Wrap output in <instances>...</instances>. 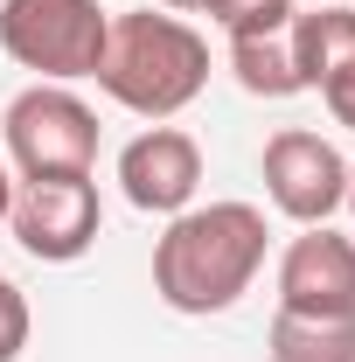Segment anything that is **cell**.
<instances>
[{
	"label": "cell",
	"mask_w": 355,
	"mask_h": 362,
	"mask_svg": "<svg viewBox=\"0 0 355 362\" xmlns=\"http://www.w3.org/2000/svg\"><path fill=\"white\" fill-rule=\"evenodd\" d=\"M0 146H7L21 181L91 175V160H98V112L70 84H28L0 112Z\"/></svg>",
	"instance_id": "cell-3"
},
{
	"label": "cell",
	"mask_w": 355,
	"mask_h": 362,
	"mask_svg": "<svg viewBox=\"0 0 355 362\" xmlns=\"http://www.w3.org/2000/svg\"><path fill=\"white\" fill-rule=\"evenodd\" d=\"M28 300H21V286L14 279H0V362H21V349H28Z\"/></svg>",
	"instance_id": "cell-13"
},
{
	"label": "cell",
	"mask_w": 355,
	"mask_h": 362,
	"mask_svg": "<svg viewBox=\"0 0 355 362\" xmlns=\"http://www.w3.org/2000/svg\"><path fill=\"white\" fill-rule=\"evenodd\" d=\"M98 90L112 105H126L139 119H175L181 105H195L209 84V42L175 21V14H112L105 28V56H98Z\"/></svg>",
	"instance_id": "cell-2"
},
{
	"label": "cell",
	"mask_w": 355,
	"mask_h": 362,
	"mask_svg": "<svg viewBox=\"0 0 355 362\" xmlns=\"http://www.w3.org/2000/svg\"><path fill=\"white\" fill-rule=\"evenodd\" d=\"M293 77L300 90H327L342 70H355V7H307L286 21Z\"/></svg>",
	"instance_id": "cell-9"
},
{
	"label": "cell",
	"mask_w": 355,
	"mask_h": 362,
	"mask_svg": "<svg viewBox=\"0 0 355 362\" xmlns=\"http://www.w3.org/2000/svg\"><path fill=\"white\" fill-rule=\"evenodd\" d=\"M7 209H14V175H7V153H0V223H7Z\"/></svg>",
	"instance_id": "cell-15"
},
{
	"label": "cell",
	"mask_w": 355,
	"mask_h": 362,
	"mask_svg": "<svg viewBox=\"0 0 355 362\" xmlns=\"http://www.w3.org/2000/svg\"><path fill=\"white\" fill-rule=\"evenodd\" d=\"M119 188L146 216H181L202 188V146L181 126H146L139 139L119 146Z\"/></svg>",
	"instance_id": "cell-8"
},
{
	"label": "cell",
	"mask_w": 355,
	"mask_h": 362,
	"mask_svg": "<svg viewBox=\"0 0 355 362\" xmlns=\"http://www.w3.org/2000/svg\"><path fill=\"white\" fill-rule=\"evenodd\" d=\"M14 244L42 265H77L91 244H98V223H105V202H98V181L91 175H49V181H21L14 188Z\"/></svg>",
	"instance_id": "cell-5"
},
{
	"label": "cell",
	"mask_w": 355,
	"mask_h": 362,
	"mask_svg": "<svg viewBox=\"0 0 355 362\" xmlns=\"http://www.w3.org/2000/svg\"><path fill=\"white\" fill-rule=\"evenodd\" d=\"M230 70H237V84L251 98H293L300 90L286 35H230Z\"/></svg>",
	"instance_id": "cell-11"
},
{
	"label": "cell",
	"mask_w": 355,
	"mask_h": 362,
	"mask_svg": "<svg viewBox=\"0 0 355 362\" xmlns=\"http://www.w3.org/2000/svg\"><path fill=\"white\" fill-rule=\"evenodd\" d=\"M265 209L251 202H209L168 216V237L153 244V293L175 314H230L265 265Z\"/></svg>",
	"instance_id": "cell-1"
},
{
	"label": "cell",
	"mask_w": 355,
	"mask_h": 362,
	"mask_svg": "<svg viewBox=\"0 0 355 362\" xmlns=\"http://www.w3.org/2000/svg\"><path fill=\"white\" fill-rule=\"evenodd\" d=\"M320 98H327V112H334V126H349V133H355V70H342V77H334V84L320 90Z\"/></svg>",
	"instance_id": "cell-14"
},
{
	"label": "cell",
	"mask_w": 355,
	"mask_h": 362,
	"mask_svg": "<svg viewBox=\"0 0 355 362\" xmlns=\"http://www.w3.org/2000/svg\"><path fill=\"white\" fill-rule=\"evenodd\" d=\"M265 195L279 216L293 223H327L342 202H349V160L334 153V139L307 133V126H286L265 139Z\"/></svg>",
	"instance_id": "cell-6"
},
{
	"label": "cell",
	"mask_w": 355,
	"mask_h": 362,
	"mask_svg": "<svg viewBox=\"0 0 355 362\" xmlns=\"http://www.w3.org/2000/svg\"><path fill=\"white\" fill-rule=\"evenodd\" d=\"M279 314L355 320V237L307 223L279 258Z\"/></svg>",
	"instance_id": "cell-7"
},
{
	"label": "cell",
	"mask_w": 355,
	"mask_h": 362,
	"mask_svg": "<svg viewBox=\"0 0 355 362\" xmlns=\"http://www.w3.org/2000/svg\"><path fill=\"white\" fill-rule=\"evenodd\" d=\"M112 14L98 0H0V49L35 70V84H70L91 77L105 56Z\"/></svg>",
	"instance_id": "cell-4"
},
{
	"label": "cell",
	"mask_w": 355,
	"mask_h": 362,
	"mask_svg": "<svg viewBox=\"0 0 355 362\" xmlns=\"http://www.w3.org/2000/svg\"><path fill=\"white\" fill-rule=\"evenodd\" d=\"M272 362H355V320L272 314Z\"/></svg>",
	"instance_id": "cell-10"
},
{
	"label": "cell",
	"mask_w": 355,
	"mask_h": 362,
	"mask_svg": "<svg viewBox=\"0 0 355 362\" xmlns=\"http://www.w3.org/2000/svg\"><path fill=\"white\" fill-rule=\"evenodd\" d=\"M161 7H202V0H161Z\"/></svg>",
	"instance_id": "cell-16"
},
{
	"label": "cell",
	"mask_w": 355,
	"mask_h": 362,
	"mask_svg": "<svg viewBox=\"0 0 355 362\" xmlns=\"http://www.w3.org/2000/svg\"><path fill=\"white\" fill-rule=\"evenodd\" d=\"M202 14L223 35H286V21L300 14L293 0H202Z\"/></svg>",
	"instance_id": "cell-12"
},
{
	"label": "cell",
	"mask_w": 355,
	"mask_h": 362,
	"mask_svg": "<svg viewBox=\"0 0 355 362\" xmlns=\"http://www.w3.org/2000/svg\"><path fill=\"white\" fill-rule=\"evenodd\" d=\"M349 209H355V168H349Z\"/></svg>",
	"instance_id": "cell-17"
}]
</instances>
